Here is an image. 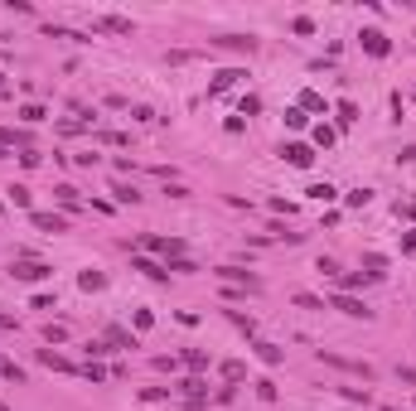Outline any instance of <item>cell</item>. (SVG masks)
Returning a JSON list of instances; mask_svg holds the SVG:
<instances>
[{
  "mask_svg": "<svg viewBox=\"0 0 416 411\" xmlns=\"http://www.w3.org/2000/svg\"><path fill=\"white\" fill-rule=\"evenodd\" d=\"M402 252H412V257H416V232H407V237H402Z\"/></svg>",
  "mask_w": 416,
  "mask_h": 411,
  "instance_id": "74e56055",
  "label": "cell"
},
{
  "mask_svg": "<svg viewBox=\"0 0 416 411\" xmlns=\"http://www.w3.org/2000/svg\"><path fill=\"white\" fill-rule=\"evenodd\" d=\"M315 145H320V150H330V145H334V126L320 121V126H315Z\"/></svg>",
  "mask_w": 416,
  "mask_h": 411,
  "instance_id": "cb8c5ba5",
  "label": "cell"
},
{
  "mask_svg": "<svg viewBox=\"0 0 416 411\" xmlns=\"http://www.w3.org/2000/svg\"><path fill=\"white\" fill-rule=\"evenodd\" d=\"M83 378H92V383H107V368H102V363H92V358H87V363H83Z\"/></svg>",
  "mask_w": 416,
  "mask_h": 411,
  "instance_id": "83f0119b",
  "label": "cell"
},
{
  "mask_svg": "<svg viewBox=\"0 0 416 411\" xmlns=\"http://www.w3.org/2000/svg\"><path fill=\"white\" fill-rule=\"evenodd\" d=\"M252 349H257V358H262L266 368H276L281 358H286V354H281V349H276V344H252Z\"/></svg>",
  "mask_w": 416,
  "mask_h": 411,
  "instance_id": "9a60e30c",
  "label": "cell"
},
{
  "mask_svg": "<svg viewBox=\"0 0 416 411\" xmlns=\"http://www.w3.org/2000/svg\"><path fill=\"white\" fill-rule=\"evenodd\" d=\"M368 198H373V193H368V189H354V193H344V203H349V208H363Z\"/></svg>",
  "mask_w": 416,
  "mask_h": 411,
  "instance_id": "f1b7e54d",
  "label": "cell"
},
{
  "mask_svg": "<svg viewBox=\"0 0 416 411\" xmlns=\"http://www.w3.org/2000/svg\"><path fill=\"white\" fill-rule=\"evenodd\" d=\"M397 378H402V383H407V387H416V368H402Z\"/></svg>",
  "mask_w": 416,
  "mask_h": 411,
  "instance_id": "8d00e7d4",
  "label": "cell"
},
{
  "mask_svg": "<svg viewBox=\"0 0 416 411\" xmlns=\"http://www.w3.org/2000/svg\"><path fill=\"white\" fill-rule=\"evenodd\" d=\"M310 198H325V203H330V198H334V184H310Z\"/></svg>",
  "mask_w": 416,
  "mask_h": 411,
  "instance_id": "d6a6232c",
  "label": "cell"
},
{
  "mask_svg": "<svg viewBox=\"0 0 416 411\" xmlns=\"http://www.w3.org/2000/svg\"><path fill=\"white\" fill-rule=\"evenodd\" d=\"M165 266H169V271H179V276H189V271H198V266H194V261H189V257H179V261H165Z\"/></svg>",
  "mask_w": 416,
  "mask_h": 411,
  "instance_id": "f546056e",
  "label": "cell"
},
{
  "mask_svg": "<svg viewBox=\"0 0 416 411\" xmlns=\"http://www.w3.org/2000/svg\"><path fill=\"white\" fill-rule=\"evenodd\" d=\"M97 29H107V34H131V20H121V15H102Z\"/></svg>",
  "mask_w": 416,
  "mask_h": 411,
  "instance_id": "5bb4252c",
  "label": "cell"
},
{
  "mask_svg": "<svg viewBox=\"0 0 416 411\" xmlns=\"http://www.w3.org/2000/svg\"><path fill=\"white\" fill-rule=\"evenodd\" d=\"M286 126H296V131H300V126H305V111L291 107V111H286Z\"/></svg>",
  "mask_w": 416,
  "mask_h": 411,
  "instance_id": "e575fe53",
  "label": "cell"
},
{
  "mask_svg": "<svg viewBox=\"0 0 416 411\" xmlns=\"http://www.w3.org/2000/svg\"><path fill=\"white\" fill-rule=\"evenodd\" d=\"M359 44H363V54H368V58H388L392 54V39L383 34V29H363Z\"/></svg>",
  "mask_w": 416,
  "mask_h": 411,
  "instance_id": "3957f363",
  "label": "cell"
},
{
  "mask_svg": "<svg viewBox=\"0 0 416 411\" xmlns=\"http://www.w3.org/2000/svg\"><path fill=\"white\" fill-rule=\"evenodd\" d=\"M5 155H10V150H5V145H0V160H5Z\"/></svg>",
  "mask_w": 416,
  "mask_h": 411,
  "instance_id": "f35d334b",
  "label": "cell"
},
{
  "mask_svg": "<svg viewBox=\"0 0 416 411\" xmlns=\"http://www.w3.org/2000/svg\"><path fill=\"white\" fill-rule=\"evenodd\" d=\"M78 286H83V291H102L107 276H102V271H83V276H78Z\"/></svg>",
  "mask_w": 416,
  "mask_h": 411,
  "instance_id": "ac0fdd59",
  "label": "cell"
},
{
  "mask_svg": "<svg viewBox=\"0 0 416 411\" xmlns=\"http://www.w3.org/2000/svg\"><path fill=\"white\" fill-rule=\"evenodd\" d=\"M10 271H15V281H49L54 266H49V261H34V257H15Z\"/></svg>",
  "mask_w": 416,
  "mask_h": 411,
  "instance_id": "6da1fadb",
  "label": "cell"
},
{
  "mask_svg": "<svg viewBox=\"0 0 416 411\" xmlns=\"http://www.w3.org/2000/svg\"><path fill=\"white\" fill-rule=\"evenodd\" d=\"M184 363H189L194 373H203V368H208V354H203V349H189V354H184Z\"/></svg>",
  "mask_w": 416,
  "mask_h": 411,
  "instance_id": "4316f807",
  "label": "cell"
},
{
  "mask_svg": "<svg viewBox=\"0 0 416 411\" xmlns=\"http://www.w3.org/2000/svg\"><path fill=\"white\" fill-rule=\"evenodd\" d=\"M339 126H354V121H359V107H354V102H339Z\"/></svg>",
  "mask_w": 416,
  "mask_h": 411,
  "instance_id": "d6986e66",
  "label": "cell"
},
{
  "mask_svg": "<svg viewBox=\"0 0 416 411\" xmlns=\"http://www.w3.org/2000/svg\"><path fill=\"white\" fill-rule=\"evenodd\" d=\"M111 193H116V203H140V193L131 184H111Z\"/></svg>",
  "mask_w": 416,
  "mask_h": 411,
  "instance_id": "603a6c76",
  "label": "cell"
},
{
  "mask_svg": "<svg viewBox=\"0 0 416 411\" xmlns=\"http://www.w3.org/2000/svg\"><path fill=\"white\" fill-rule=\"evenodd\" d=\"M0 378H10V383L20 387V383H25V368H20V363H10V358L0 354Z\"/></svg>",
  "mask_w": 416,
  "mask_h": 411,
  "instance_id": "2e32d148",
  "label": "cell"
},
{
  "mask_svg": "<svg viewBox=\"0 0 416 411\" xmlns=\"http://www.w3.org/2000/svg\"><path fill=\"white\" fill-rule=\"evenodd\" d=\"M20 116H25V121H44V107H39V102H29V107H20Z\"/></svg>",
  "mask_w": 416,
  "mask_h": 411,
  "instance_id": "1f68e13d",
  "label": "cell"
},
{
  "mask_svg": "<svg viewBox=\"0 0 416 411\" xmlns=\"http://www.w3.org/2000/svg\"><path fill=\"white\" fill-rule=\"evenodd\" d=\"M44 339H49V344H63V339H68V329H63V325H49V329H44Z\"/></svg>",
  "mask_w": 416,
  "mask_h": 411,
  "instance_id": "4dcf8cb0",
  "label": "cell"
},
{
  "mask_svg": "<svg viewBox=\"0 0 416 411\" xmlns=\"http://www.w3.org/2000/svg\"><path fill=\"white\" fill-rule=\"evenodd\" d=\"M213 276H218V281H227V286H237V291H252V295L262 291V281H257L252 271H242V266H218Z\"/></svg>",
  "mask_w": 416,
  "mask_h": 411,
  "instance_id": "7a4b0ae2",
  "label": "cell"
},
{
  "mask_svg": "<svg viewBox=\"0 0 416 411\" xmlns=\"http://www.w3.org/2000/svg\"><path fill=\"white\" fill-rule=\"evenodd\" d=\"M131 271H145L150 281H169V266H160V261H150V257H131Z\"/></svg>",
  "mask_w": 416,
  "mask_h": 411,
  "instance_id": "52a82bcc",
  "label": "cell"
},
{
  "mask_svg": "<svg viewBox=\"0 0 416 411\" xmlns=\"http://www.w3.org/2000/svg\"><path fill=\"white\" fill-rule=\"evenodd\" d=\"M383 411H397V407H383Z\"/></svg>",
  "mask_w": 416,
  "mask_h": 411,
  "instance_id": "ab89813d",
  "label": "cell"
},
{
  "mask_svg": "<svg viewBox=\"0 0 416 411\" xmlns=\"http://www.w3.org/2000/svg\"><path fill=\"white\" fill-rule=\"evenodd\" d=\"M58 203H63V208H78V189H73V184H58Z\"/></svg>",
  "mask_w": 416,
  "mask_h": 411,
  "instance_id": "44dd1931",
  "label": "cell"
},
{
  "mask_svg": "<svg viewBox=\"0 0 416 411\" xmlns=\"http://www.w3.org/2000/svg\"><path fill=\"white\" fill-rule=\"evenodd\" d=\"M223 378H227V383H242V378H247V368L232 358V363H223Z\"/></svg>",
  "mask_w": 416,
  "mask_h": 411,
  "instance_id": "7402d4cb",
  "label": "cell"
},
{
  "mask_svg": "<svg viewBox=\"0 0 416 411\" xmlns=\"http://www.w3.org/2000/svg\"><path fill=\"white\" fill-rule=\"evenodd\" d=\"M237 78H242V68H223V73H213V82H208V92L218 97V92H227V87H237Z\"/></svg>",
  "mask_w": 416,
  "mask_h": 411,
  "instance_id": "30bf717a",
  "label": "cell"
},
{
  "mask_svg": "<svg viewBox=\"0 0 416 411\" xmlns=\"http://www.w3.org/2000/svg\"><path fill=\"white\" fill-rule=\"evenodd\" d=\"M296 305H300V310H325V300H315V295H305V291L296 295Z\"/></svg>",
  "mask_w": 416,
  "mask_h": 411,
  "instance_id": "836d02e7",
  "label": "cell"
},
{
  "mask_svg": "<svg viewBox=\"0 0 416 411\" xmlns=\"http://www.w3.org/2000/svg\"><path fill=\"white\" fill-rule=\"evenodd\" d=\"M213 44H218V49H237V54H252V49H257V39H242V34H223Z\"/></svg>",
  "mask_w": 416,
  "mask_h": 411,
  "instance_id": "4fadbf2b",
  "label": "cell"
},
{
  "mask_svg": "<svg viewBox=\"0 0 416 411\" xmlns=\"http://www.w3.org/2000/svg\"><path fill=\"white\" fill-rule=\"evenodd\" d=\"M5 193H10V203H15V208H29V189H25V184H10Z\"/></svg>",
  "mask_w": 416,
  "mask_h": 411,
  "instance_id": "484cf974",
  "label": "cell"
},
{
  "mask_svg": "<svg viewBox=\"0 0 416 411\" xmlns=\"http://www.w3.org/2000/svg\"><path fill=\"white\" fill-rule=\"evenodd\" d=\"M257 397H262V402H276V383H271V378H257Z\"/></svg>",
  "mask_w": 416,
  "mask_h": 411,
  "instance_id": "ffe728a7",
  "label": "cell"
},
{
  "mask_svg": "<svg viewBox=\"0 0 416 411\" xmlns=\"http://www.w3.org/2000/svg\"><path fill=\"white\" fill-rule=\"evenodd\" d=\"M179 397H184V402H208V383H203V378H184V383H179Z\"/></svg>",
  "mask_w": 416,
  "mask_h": 411,
  "instance_id": "ba28073f",
  "label": "cell"
},
{
  "mask_svg": "<svg viewBox=\"0 0 416 411\" xmlns=\"http://www.w3.org/2000/svg\"><path fill=\"white\" fill-rule=\"evenodd\" d=\"M320 358H325V363H330V368H344V373H354V378H363V383H368V378H373V368H368V363H359V358H344V354H330V349H320Z\"/></svg>",
  "mask_w": 416,
  "mask_h": 411,
  "instance_id": "277c9868",
  "label": "cell"
},
{
  "mask_svg": "<svg viewBox=\"0 0 416 411\" xmlns=\"http://www.w3.org/2000/svg\"><path fill=\"white\" fill-rule=\"evenodd\" d=\"M227 320H232V325L242 329L247 339H252V334H257V320H252V315H242V310H227Z\"/></svg>",
  "mask_w": 416,
  "mask_h": 411,
  "instance_id": "e0dca14e",
  "label": "cell"
},
{
  "mask_svg": "<svg viewBox=\"0 0 416 411\" xmlns=\"http://www.w3.org/2000/svg\"><path fill=\"white\" fill-rule=\"evenodd\" d=\"M291 29H296V34H315V20H310V15H300V20H296Z\"/></svg>",
  "mask_w": 416,
  "mask_h": 411,
  "instance_id": "d590c367",
  "label": "cell"
},
{
  "mask_svg": "<svg viewBox=\"0 0 416 411\" xmlns=\"http://www.w3.org/2000/svg\"><path fill=\"white\" fill-rule=\"evenodd\" d=\"M334 310H339V315H349V320H368V315H373V310H368L363 300H354L349 291H339V295H334Z\"/></svg>",
  "mask_w": 416,
  "mask_h": 411,
  "instance_id": "8992f818",
  "label": "cell"
},
{
  "mask_svg": "<svg viewBox=\"0 0 416 411\" xmlns=\"http://www.w3.org/2000/svg\"><path fill=\"white\" fill-rule=\"evenodd\" d=\"M107 344L111 349H140V339L131 334V329H121V325H107Z\"/></svg>",
  "mask_w": 416,
  "mask_h": 411,
  "instance_id": "9c48e42d",
  "label": "cell"
},
{
  "mask_svg": "<svg viewBox=\"0 0 416 411\" xmlns=\"http://www.w3.org/2000/svg\"><path fill=\"white\" fill-rule=\"evenodd\" d=\"M29 223H34L39 232H63V227H68V223L58 218V213H29Z\"/></svg>",
  "mask_w": 416,
  "mask_h": 411,
  "instance_id": "7c38bea8",
  "label": "cell"
},
{
  "mask_svg": "<svg viewBox=\"0 0 416 411\" xmlns=\"http://www.w3.org/2000/svg\"><path fill=\"white\" fill-rule=\"evenodd\" d=\"M300 111H325V97L320 92H300Z\"/></svg>",
  "mask_w": 416,
  "mask_h": 411,
  "instance_id": "d4e9b609",
  "label": "cell"
},
{
  "mask_svg": "<svg viewBox=\"0 0 416 411\" xmlns=\"http://www.w3.org/2000/svg\"><path fill=\"white\" fill-rule=\"evenodd\" d=\"M281 160L296 164V169H310V164H315V150H310V145H300V140H291V145H281Z\"/></svg>",
  "mask_w": 416,
  "mask_h": 411,
  "instance_id": "5b68a950",
  "label": "cell"
},
{
  "mask_svg": "<svg viewBox=\"0 0 416 411\" xmlns=\"http://www.w3.org/2000/svg\"><path fill=\"white\" fill-rule=\"evenodd\" d=\"M39 363L54 368V373H83V368H73V363H68L63 354H54V349H39Z\"/></svg>",
  "mask_w": 416,
  "mask_h": 411,
  "instance_id": "8fae6325",
  "label": "cell"
}]
</instances>
